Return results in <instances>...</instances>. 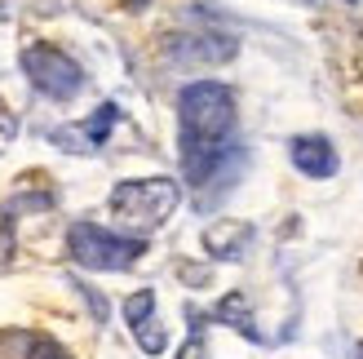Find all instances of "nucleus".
<instances>
[{"instance_id":"obj_13","label":"nucleus","mask_w":363,"mask_h":359,"mask_svg":"<svg viewBox=\"0 0 363 359\" xmlns=\"http://www.w3.org/2000/svg\"><path fill=\"white\" fill-rule=\"evenodd\" d=\"M359 359H363V346H359Z\"/></svg>"},{"instance_id":"obj_10","label":"nucleus","mask_w":363,"mask_h":359,"mask_svg":"<svg viewBox=\"0 0 363 359\" xmlns=\"http://www.w3.org/2000/svg\"><path fill=\"white\" fill-rule=\"evenodd\" d=\"M133 333H138V346L147 350V355H160V350L169 346V333L160 328V319H155V315H151V319H142V324H138Z\"/></svg>"},{"instance_id":"obj_4","label":"nucleus","mask_w":363,"mask_h":359,"mask_svg":"<svg viewBox=\"0 0 363 359\" xmlns=\"http://www.w3.org/2000/svg\"><path fill=\"white\" fill-rule=\"evenodd\" d=\"M23 71H27V80L40 89L45 98H53V102H71L84 89L80 62L67 58V53L53 49V45H27L23 49Z\"/></svg>"},{"instance_id":"obj_9","label":"nucleus","mask_w":363,"mask_h":359,"mask_svg":"<svg viewBox=\"0 0 363 359\" xmlns=\"http://www.w3.org/2000/svg\"><path fill=\"white\" fill-rule=\"evenodd\" d=\"M217 319H226L230 328H240L244 337H252V342H257V328H252V319H248V306H244V297H226L222 306H217Z\"/></svg>"},{"instance_id":"obj_6","label":"nucleus","mask_w":363,"mask_h":359,"mask_svg":"<svg viewBox=\"0 0 363 359\" xmlns=\"http://www.w3.org/2000/svg\"><path fill=\"white\" fill-rule=\"evenodd\" d=\"M293 165L306 173V177H333L337 173V151H333V142L328 138H319V133H311V138H293Z\"/></svg>"},{"instance_id":"obj_1","label":"nucleus","mask_w":363,"mask_h":359,"mask_svg":"<svg viewBox=\"0 0 363 359\" xmlns=\"http://www.w3.org/2000/svg\"><path fill=\"white\" fill-rule=\"evenodd\" d=\"M182 155L235 142V94L222 80H195L177 94Z\"/></svg>"},{"instance_id":"obj_2","label":"nucleus","mask_w":363,"mask_h":359,"mask_svg":"<svg viewBox=\"0 0 363 359\" xmlns=\"http://www.w3.org/2000/svg\"><path fill=\"white\" fill-rule=\"evenodd\" d=\"M177 200V182H169V177H133L111 191V213L133 231H151L173 218Z\"/></svg>"},{"instance_id":"obj_3","label":"nucleus","mask_w":363,"mask_h":359,"mask_svg":"<svg viewBox=\"0 0 363 359\" xmlns=\"http://www.w3.org/2000/svg\"><path fill=\"white\" fill-rule=\"evenodd\" d=\"M67 248L89 271H129V266L147 253V240L142 236H116V231L94 226V222H76L67 231Z\"/></svg>"},{"instance_id":"obj_7","label":"nucleus","mask_w":363,"mask_h":359,"mask_svg":"<svg viewBox=\"0 0 363 359\" xmlns=\"http://www.w3.org/2000/svg\"><path fill=\"white\" fill-rule=\"evenodd\" d=\"M169 53L177 62H226L235 53V40H226V35H173Z\"/></svg>"},{"instance_id":"obj_12","label":"nucleus","mask_w":363,"mask_h":359,"mask_svg":"<svg viewBox=\"0 0 363 359\" xmlns=\"http://www.w3.org/2000/svg\"><path fill=\"white\" fill-rule=\"evenodd\" d=\"M177 359H208V346H204V337H199V333H195V337H191V342H186V346H182V355H177Z\"/></svg>"},{"instance_id":"obj_14","label":"nucleus","mask_w":363,"mask_h":359,"mask_svg":"<svg viewBox=\"0 0 363 359\" xmlns=\"http://www.w3.org/2000/svg\"><path fill=\"white\" fill-rule=\"evenodd\" d=\"M138 5H142V0H138Z\"/></svg>"},{"instance_id":"obj_11","label":"nucleus","mask_w":363,"mask_h":359,"mask_svg":"<svg viewBox=\"0 0 363 359\" xmlns=\"http://www.w3.org/2000/svg\"><path fill=\"white\" fill-rule=\"evenodd\" d=\"M151 311H155V293L151 289H138L129 302H124V319H129V328H138L142 319H151Z\"/></svg>"},{"instance_id":"obj_5","label":"nucleus","mask_w":363,"mask_h":359,"mask_svg":"<svg viewBox=\"0 0 363 359\" xmlns=\"http://www.w3.org/2000/svg\"><path fill=\"white\" fill-rule=\"evenodd\" d=\"M116 120H120V106H116V102H106V106H98V116H94V120L58 129V133H53V142H58V147H67V151H98L102 142H106V133H111V124H116Z\"/></svg>"},{"instance_id":"obj_8","label":"nucleus","mask_w":363,"mask_h":359,"mask_svg":"<svg viewBox=\"0 0 363 359\" xmlns=\"http://www.w3.org/2000/svg\"><path fill=\"white\" fill-rule=\"evenodd\" d=\"M9 342L18 346V359H71L58 342H49V337H40V333H13Z\"/></svg>"}]
</instances>
